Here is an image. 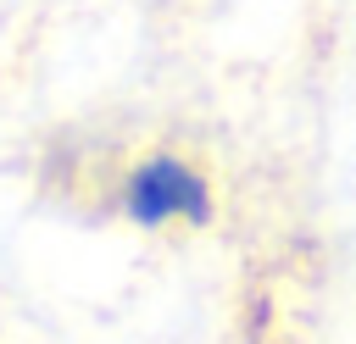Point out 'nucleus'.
Segmentation results:
<instances>
[{
  "instance_id": "1",
  "label": "nucleus",
  "mask_w": 356,
  "mask_h": 344,
  "mask_svg": "<svg viewBox=\"0 0 356 344\" xmlns=\"http://www.w3.org/2000/svg\"><path fill=\"white\" fill-rule=\"evenodd\" d=\"M117 211L139 233H172V227H211L217 222V189L206 166L184 150H145L122 183H117Z\"/></svg>"
}]
</instances>
